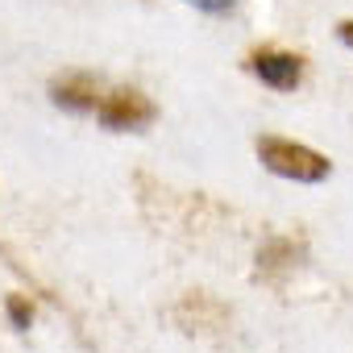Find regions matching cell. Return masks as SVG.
<instances>
[{"label": "cell", "instance_id": "6da1fadb", "mask_svg": "<svg viewBox=\"0 0 353 353\" xmlns=\"http://www.w3.org/2000/svg\"><path fill=\"white\" fill-rule=\"evenodd\" d=\"M258 158L270 174L291 179V183H324L332 174V162L320 150L287 141V137H258Z\"/></svg>", "mask_w": 353, "mask_h": 353}, {"label": "cell", "instance_id": "277c9868", "mask_svg": "<svg viewBox=\"0 0 353 353\" xmlns=\"http://www.w3.org/2000/svg\"><path fill=\"white\" fill-rule=\"evenodd\" d=\"M100 83L88 75V71H71V75H59L54 83H50V100L59 104V108H67V112H96V104H100Z\"/></svg>", "mask_w": 353, "mask_h": 353}, {"label": "cell", "instance_id": "5b68a950", "mask_svg": "<svg viewBox=\"0 0 353 353\" xmlns=\"http://www.w3.org/2000/svg\"><path fill=\"white\" fill-rule=\"evenodd\" d=\"M5 312H9L13 328H30V320H34V303H30L26 295H9V299H5Z\"/></svg>", "mask_w": 353, "mask_h": 353}, {"label": "cell", "instance_id": "3957f363", "mask_svg": "<svg viewBox=\"0 0 353 353\" xmlns=\"http://www.w3.org/2000/svg\"><path fill=\"white\" fill-rule=\"evenodd\" d=\"M250 71H254L266 88H274V92H295L299 79H303V59L291 54V50L266 46V50H254V54H250Z\"/></svg>", "mask_w": 353, "mask_h": 353}, {"label": "cell", "instance_id": "52a82bcc", "mask_svg": "<svg viewBox=\"0 0 353 353\" xmlns=\"http://www.w3.org/2000/svg\"><path fill=\"white\" fill-rule=\"evenodd\" d=\"M336 38H341V42L353 50V21H341V26H336Z\"/></svg>", "mask_w": 353, "mask_h": 353}, {"label": "cell", "instance_id": "8992f818", "mask_svg": "<svg viewBox=\"0 0 353 353\" xmlns=\"http://www.w3.org/2000/svg\"><path fill=\"white\" fill-rule=\"evenodd\" d=\"M188 5H196V9H204V13H212V17H229V13L237 9V0H188Z\"/></svg>", "mask_w": 353, "mask_h": 353}, {"label": "cell", "instance_id": "7a4b0ae2", "mask_svg": "<svg viewBox=\"0 0 353 353\" xmlns=\"http://www.w3.org/2000/svg\"><path fill=\"white\" fill-rule=\"evenodd\" d=\"M154 117H158L154 100L141 96V92H133V88H117V92L100 96V104H96V121H100L104 129H112V133L141 129V125H150Z\"/></svg>", "mask_w": 353, "mask_h": 353}]
</instances>
